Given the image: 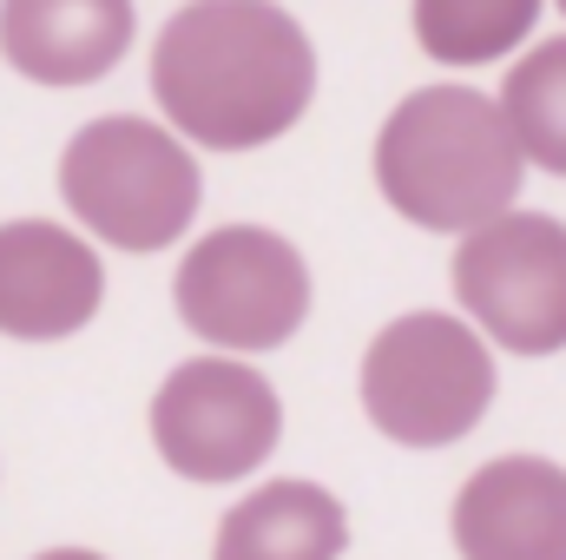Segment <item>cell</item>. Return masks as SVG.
Returning a JSON list of instances; mask_svg holds the SVG:
<instances>
[{
	"label": "cell",
	"instance_id": "cell-1",
	"mask_svg": "<svg viewBox=\"0 0 566 560\" xmlns=\"http://www.w3.org/2000/svg\"><path fill=\"white\" fill-rule=\"evenodd\" d=\"M151 93L178 139L258 152L303 120L316 53L277 0H191L151 46Z\"/></svg>",
	"mask_w": 566,
	"mask_h": 560
},
{
	"label": "cell",
	"instance_id": "cell-7",
	"mask_svg": "<svg viewBox=\"0 0 566 560\" xmlns=\"http://www.w3.org/2000/svg\"><path fill=\"white\" fill-rule=\"evenodd\" d=\"M277 435V390L231 350L178 363L151 396V442H158L165 468H178L185 481H238L271 462Z\"/></svg>",
	"mask_w": 566,
	"mask_h": 560
},
{
	"label": "cell",
	"instance_id": "cell-3",
	"mask_svg": "<svg viewBox=\"0 0 566 560\" xmlns=\"http://www.w3.org/2000/svg\"><path fill=\"white\" fill-rule=\"evenodd\" d=\"M60 198L73 218L106 238L113 251H165L191 231L205 205V178L191 145L171 126H151L133 113H106L80 126L60 152Z\"/></svg>",
	"mask_w": 566,
	"mask_h": 560
},
{
	"label": "cell",
	"instance_id": "cell-6",
	"mask_svg": "<svg viewBox=\"0 0 566 560\" xmlns=\"http://www.w3.org/2000/svg\"><path fill=\"white\" fill-rule=\"evenodd\" d=\"M454 297L481 336L514 356L566 350V225L547 211H494L461 231Z\"/></svg>",
	"mask_w": 566,
	"mask_h": 560
},
{
	"label": "cell",
	"instance_id": "cell-5",
	"mask_svg": "<svg viewBox=\"0 0 566 560\" xmlns=\"http://www.w3.org/2000/svg\"><path fill=\"white\" fill-rule=\"evenodd\" d=\"M171 303L198 343H218L231 356L283 350L310 317V265L264 225H224L185 251Z\"/></svg>",
	"mask_w": 566,
	"mask_h": 560
},
{
	"label": "cell",
	"instance_id": "cell-2",
	"mask_svg": "<svg viewBox=\"0 0 566 560\" xmlns=\"http://www.w3.org/2000/svg\"><path fill=\"white\" fill-rule=\"evenodd\" d=\"M521 145L501 106L474 86H422L409 93L376 133V185L382 198L441 238L494 218L521 191Z\"/></svg>",
	"mask_w": 566,
	"mask_h": 560
},
{
	"label": "cell",
	"instance_id": "cell-14",
	"mask_svg": "<svg viewBox=\"0 0 566 560\" xmlns=\"http://www.w3.org/2000/svg\"><path fill=\"white\" fill-rule=\"evenodd\" d=\"M33 560H106V554H93V548H46V554H33Z\"/></svg>",
	"mask_w": 566,
	"mask_h": 560
},
{
	"label": "cell",
	"instance_id": "cell-10",
	"mask_svg": "<svg viewBox=\"0 0 566 560\" xmlns=\"http://www.w3.org/2000/svg\"><path fill=\"white\" fill-rule=\"evenodd\" d=\"M133 0H0V53L33 86H93L133 46Z\"/></svg>",
	"mask_w": 566,
	"mask_h": 560
},
{
	"label": "cell",
	"instance_id": "cell-9",
	"mask_svg": "<svg viewBox=\"0 0 566 560\" xmlns=\"http://www.w3.org/2000/svg\"><path fill=\"white\" fill-rule=\"evenodd\" d=\"M461 560H566V468L547 455H501L454 495Z\"/></svg>",
	"mask_w": 566,
	"mask_h": 560
},
{
	"label": "cell",
	"instance_id": "cell-8",
	"mask_svg": "<svg viewBox=\"0 0 566 560\" xmlns=\"http://www.w3.org/2000/svg\"><path fill=\"white\" fill-rule=\"evenodd\" d=\"M106 297L99 251L53 218L0 225V336L13 343H60L93 323Z\"/></svg>",
	"mask_w": 566,
	"mask_h": 560
},
{
	"label": "cell",
	"instance_id": "cell-15",
	"mask_svg": "<svg viewBox=\"0 0 566 560\" xmlns=\"http://www.w3.org/2000/svg\"><path fill=\"white\" fill-rule=\"evenodd\" d=\"M560 13H566V0H560Z\"/></svg>",
	"mask_w": 566,
	"mask_h": 560
},
{
	"label": "cell",
	"instance_id": "cell-12",
	"mask_svg": "<svg viewBox=\"0 0 566 560\" xmlns=\"http://www.w3.org/2000/svg\"><path fill=\"white\" fill-rule=\"evenodd\" d=\"M541 20V0H416V40L441 66H488L514 53Z\"/></svg>",
	"mask_w": 566,
	"mask_h": 560
},
{
	"label": "cell",
	"instance_id": "cell-13",
	"mask_svg": "<svg viewBox=\"0 0 566 560\" xmlns=\"http://www.w3.org/2000/svg\"><path fill=\"white\" fill-rule=\"evenodd\" d=\"M501 120L527 165L566 178V33L541 40L501 86Z\"/></svg>",
	"mask_w": 566,
	"mask_h": 560
},
{
	"label": "cell",
	"instance_id": "cell-4",
	"mask_svg": "<svg viewBox=\"0 0 566 560\" xmlns=\"http://www.w3.org/2000/svg\"><path fill=\"white\" fill-rule=\"evenodd\" d=\"M494 403V350L474 323L409 310L363 356V409L396 448H448Z\"/></svg>",
	"mask_w": 566,
	"mask_h": 560
},
{
	"label": "cell",
	"instance_id": "cell-11",
	"mask_svg": "<svg viewBox=\"0 0 566 560\" xmlns=\"http://www.w3.org/2000/svg\"><path fill=\"white\" fill-rule=\"evenodd\" d=\"M349 515L316 481H264L218 521L211 560H343Z\"/></svg>",
	"mask_w": 566,
	"mask_h": 560
}]
</instances>
